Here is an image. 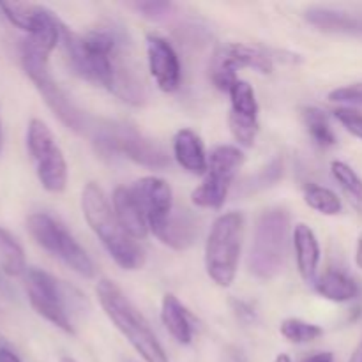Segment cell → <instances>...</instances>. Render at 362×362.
<instances>
[{"mask_svg":"<svg viewBox=\"0 0 362 362\" xmlns=\"http://www.w3.org/2000/svg\"><path fill=\"white\" fill-rule=\"evenodd\" d=\"M60 42L76 76L106 88L127 105H145L147 85L133 46L120 28L106 25L76 34L64 25Z\"/></svg>","mask_w":362,"mask_h":362,"instance_id":"cell-1","label":"cell"},{"mask_svg":"<svg viewBox=\"0 0 362 362\" xmlns=\"http://www.w3.org/2000/svg\"><path fill=\"white\" fill-rule=\"evenodd\" d=\"M81 211L92 232L99 237L105 250L119 267L138 271L145 264L140 244L122 228L105 191L95 182H88L81 191Z\"/></svg>","mask_w":362,"mask_h":362,"instance_id":"cell-2","label":"cell"},{"mask_svg":"<svg viewBox=\"0 0 362 362\" xmlns=\"http://www.w3.org/2000/svg\"><path fill=\"white\" fill-rule=\"evenodd\" d=\"M95 293L106 317L129 341V345L140 354L141 359L145 362H170L148 322L115 283L110 279H101L95 286Z\"/></svg>","mask_w":362,"mask_h":362,"instance_id":"cell-3","label":"cell"},{"mask_svg":"<svg viewBox=\"0 0 362 362\" xmlns=\"http://www.w3.org/2000/svg\"><path fill=\"white\" fill-rule=\"evenodd\" d=\"M290 246V214L286 209H267L257 219L247 267L258 279H274L285 269Z\"/></svg>","mask_w":362,"mask_h":362,"instance_id":"cell-4","label":"cell"},{"mask_svg":"<svg viewBox=\"0 0 362 362\" xmlns=\"http://www.w3.org/2000/svg\"><path fill=\"white\" fill-rule=\"evenodd\" d=\"M243 237L244 216L240 212H226L212 223L205 243V271L223 288L235 279Z\"/></svg>","mask_w":362,"mask_h":362,"instance_id":"cell-5","label":"cell"},{"mask_svg":"<svg viewBox=\"0 0 362 362\" xmlns=\"http://www.w3.org/2000/svg\"><path fill=\"white\" fill-rule=\"evenodd\" d=\"M20 55L25 74L30 78L34 87L37 88V92L42 95V99H45L46 106L55 113L57 119H59L64 126L69 127L71 131H74V133H85V131L88 129L87 115L71 101L69 95H67L66 92L62 90V87L53 80L52 73H49L48 69L49 55H46L41 49L32 46L27 39L21 42Z\"/></svg>","mask_w":362,"mask_h":362,"instance_id":"cell-6","label":"cell"},{"mask_svg":"<svg viewBox=\"0 0 362 362\" xmlns=\"http://www.w3.org/2000/svg\"><path fill=\"white\" fill-rule=\"evenodd\" d=\"M95 148L105 158L124 156L133 163L147 168H166L170 158L161 145L144 136L136 127L124 122H106L95 129Z\"/></svg>","mask_w":362,"mask_h":362,"instance_id":"cell-7","label":"cell"},{"mask_svg":"<svg viewBox=\"0 0 362 362\" xmlns=\"http://www.w3.org/2000/svg\"><path fill=\"white\" fill-rule=\"evenodd\" d=\"M27 230L42 250L59 258L71 271L81 278H95L94 262L59 219L46 212H35L27 218Z\"/></svg>","mask_w":362,"mask_h":362,"instance_id":"cell-8","label":"cell"},{"mask_svg":"<svg viewBox=\"0 0 362 362\" xmlns=\"http://www.w3.org/2000/svg\"><path fill=\"white\" fill-rule=\"evenodd\" d=\"M25 290L35 313L66 334H74L69 311L73 306L71 288L46 271L28 269L25 272Z\"/></svg>","mask_w":362,"mask_h":362,"instance_id":"cell-9","label":"cell"},{"mask_svg":"<svg viewBox=\"0 0 362 362\" xmlns=\"http://www.w3.org/2000/svg\"><path fill=\"white\" fill-rule=\"evenodd\" d=\"M27 148L41 186L48 193H62L67 186V163L52 129L42 120L28 122Z\"/></svg>","mask_w":362,"mask_h":362,"instance_id":"cell-10","label":"cell"},{"mask_svg":"<svg viewBox=\"0 0 362 362\" xmlns=\"http://www.w3.org/2000/svg\"><path fill=\"white\" fill-rule=\"evenodd\" d=\"M246 161L239 147L233 145H219L211 152L209 168L205 179L197 189L191 193V200L202 209H221L228 197L235 173Z\"/></svg>","mask_w":362,"mask_h":362,"instance_id":"cell-11","label":"cell"},{"mask_svg":"<svg viewBox=\"0 0 362 362\" xmlns=\"http://www.w3.org/2000/svg\"><path fill=\"white\" fill-rule=\"evenodd\" d=\"M0 11L14 27L27 32V41L46 55H49L60 42L64 23L46 7L35 4L0 2Z\"/></svg>","mask_w":362,"mask_h":362,"instance_id":"cell-12","label":"cell"},{"mask_svg":"<svg viewBox=\"0 0 362 362\" xmlns=\"http://www.w3.org/2000/svg\"><path fill=\"white\" fill-rule=\"evenodd\" d=\"M243 67H251L260 73H272V57L267 52L253 46L240 45V42H232L225 45L214 53V59L211 64V78L212 83L219 90L228 92L239 78H237V69Z\"/></svg>","mask_w":362,"mask_h":362,"instance_id":"cell-13","label":"cell"},{"mask_svg":"<svg viewBox=\"0 0 362 362\" xmlns=\"http://www.w3.org/2000/svg\"><path fill=\"white\" fill-rule=\"evenodd\" d=\"M131 191L147 219L148 230L158 237L173 212L172 187L159 177H144L133 184Z\"/></svg>","mask_w":362,"mask_h":362,"instance_id":"cell-14","label":"cell"},{"mask_svg":"<svg viewBox=\"0 0 362 362\" xmlns=\"http://www.w3.org/2000/svg\"><path fill=\"white\" fill-rule=\"evenodd\" d=\"M148 71L163 92H175L180 87V60L173 46L165 37L156 34L147 35Z\"/></svg>","mask_w":362,"mask_h":362,"instance_id":"cell-15","label":"cell"},{"mask_svg":"<svg viewBox=\"0 0 362 362\" xmlns=\"http://www.w3.org/2000/svg\"><path fill=\"white\" fill-rule=\"evenodd\" d=\"M306 20L318 30L362 37V16L327 6H313L306 11Z\"/></svg>","mask_w":362,"mask_h":362,"instance_id":"cell-16","label":"cell"},{"mask_svg":"<svg viewBox=\"0 0 362 362\" xmlns=\"http://www.w3.org/2000/svg\"><path fill=\"white\" fill-rule=\"evenodd\" d=\"M113 211L122 228L133 237L134 240H144L148 235V223L134 198L131 187H117L113 191Z\"/></svg>","mask_w":362,"mask_h":362,"instance_id":"cell-17","label":"cell"},{"mask_svg":"<svg viewBox=\"0 0 362 362\" xmlns=\"http://www.w3.org/2000/svg\"><path fill=\"white\" fill-rule=\"evenodd\" d=\"M173 156L186 172L193 175H205L209 168V158L205 154L204 141L194 131L180 129L173 138Z\"/></svg>","mask_w":362,"mask_h":362,"instance_id":"cell-18","label":"cell"},{"mask_svg":"<svg viewBox=\"0 0 362 362\" xmlns=\"http://www.w3.org/2000/svg\"><path fill=\"white\" fill-rule=\"evenodd\" d=\"M293 250H296V260L299 274L306 283L313 281L317 276L318 264H320V244L313 230L304 223L296 225L293 230Z\"/></svg>","mask_w":362,"mask_h":362,"instance_id":"cell-19","label":"cell"},{"mask_svg":"<svg viewBox=\"0 0 362 362\" xmlns=\"http://www.w3.org/2000/svg\"><path fill=\"white\" fill-rule=\"evenodd\" d=\"M161 322L177 343L189 345L193 341V318L186 306L173 293H166L163 297Z\"/></svg>","mask_w":362,"mask_h":362,"instance_id":"cell-20","label":"cell"},{"mask_svg":"<svg viewBox=\"0 0 362 362\" xmlns=\"http://www.w3.org/2000/svg\"><path fill=\"white\" fill-rule=\"evenodd\" d=\"M198 237V226L193 216L187 211H173L170 219L166 221L165 228L158 235L163 244L170 246L172 250L184 251L193 246Z\"/></svg>","mask_w":362,"mask_h":362,"instance_id":"cell-21","label":"cell"},{"mask_svg":"<svg viewBox=\"0 0 362 362\" xmlns=\"http://www.w3.org/2000/svg\"><path fill=\"white\" fill-rule=\"evenodd\" d=\"M315 292L332 303H349L357 297L359 286L345 272L327 271L315 281Z\"/></svg>","mask_w":362,"mask_h":362,"instance_id":"cell-22","label":"cell"},{"mask_svg":"<svg viewBox=\"0 0 362 362\" xmlns=\"http://www.w3.org/2000/svg\"><path fill=\"white\" fill-rule=\"evenodd\" d=\"M303 120L315 145H318L320 148L334 147L338 140H336V134L329 124V117L325 115V112L315 108V106H306L303 108Z\"/></svg>","mask_w":362,"mask_h":362,"instance_id":"cell-23","label":"cell"},{"mask_svg":"<svg viewBox=\"0 0 362 362\" xmlns=\"http://www.w3.org/2000/svg\"><path fill=\"white\" fill-rule=\"evenodd\" d=\"M0 265L2 271L9 276H21L27 272L23 247L2 226H0Z\"/></svg>","mask_w":362,"mask_h":362,"instance_id":"cell-24","label":"cell"},{"mask_svg":"<svg viewBox=\"0 0 362 362\" xmlns=\"http://www.w3.org/2000/svg\"><path fill=\"white\" fill-rule=\"evenodd\" d=\"M304 202L310 205L313 211L320 212L324 216H336L341 212V200L334 191L329 187L317 186V184H310L304 187Z\"/></svg>","mask_w":362,"mask_h":362,"instance_id":"cell-25","label":"cell"},{"mask_svg":"<svg viewBox=\"0 0 362 362\" xmlns=\"http://www.w3.org/2000/svg\"><path fill=\"white\" fill-rule=\"evenodd\" d=\"M230 101H232V112L237 115L258 119V101L255 95L253 87L247 81L237 80L233 87L228 90Z\"/></svg>","mask_w":362,"mask_h":362,"instance_id":"cell-26","label":"cell"},{"mask_svg":"<svg viewBox=\"0 0 362 362\" xmlns=\"http://www.w3.org/2000/svg\"><path fill=\"white\" fill-rule=\"evenodd\" d=\"M279 332H281V336L286 341L296 343V345H304V343H311L320 338L324 334V329L315 324H310V322L300 320V318H286L279 325Z\"/></svg>","mask_w":362,"mask_h":362,"instance_id":"cell-27","label":"cell"},{"mask_svg":"<svg viewBox=\"0 0 362 362\" xmlns=\"http://www.w3.org/2000/svg\"><path fill=\"white\" fill-rule=\"evenodd\" d=\"M332 177L341 186V189L357 204H362V179L357 175L356 170L343 161H332L331 165Z\"/></svg>","mask_w":362,"mask_h":362,"instance_id":"cell-28","label":"cell"},{"mask_svg":"<svg viewBox=\"0 0 362 362\" xmlns=\"http://www.w3.org/2000/svg\"><path fill=\"white\" fill-rule=\"evenodd\" d=\"M228 126H230V133H232V136L235 138L237 144L243 145V147H253L258 131H260L258 119H250V117H243L230 112Z\"/></svg>","mask_w":362,"mask_h":362,"instance_id":"cell-29","label":"cell"},{"mask_svg":"<svg viewBox=\"0 0 362 362\" xmlns=\"http://www.w3.org/2000/svg\"><path fill=\"white\" fill-rule=\"evenodd\" d=\"M334 117L338 119V122L349 131L350 134H354L356 138L362 140V113L357 110L349 108V106H341V108H336Z\"/></svg>","mask_w":362,"mask_h":362,"instance_id":"cell-30","label":"cell"},{"mask_svg":"<svg viewBox=\"0 0 362 362\" xmlns=\"http://www.w3.org/2000/svg\"><path fill=\"white\" fill-rule=\"evenodd\" d=\"M329 99L334 103H341V105H352L362 106V83L346 85V87L334 88L329 94Z\"/></svg>","mask_w":362,"mask_h":362,"instance_id":"cell-31","label":"cell"},{"mask_svg":"<svg viewBox=\"0 0 362 362\" xmlns=\"http://www.w3.org/2000/svg\"><path fill=\"white\" fill-rule=\"evenodd\" d=\"M134 9L147 18H161L172 11V4L168 2H136L133 4Z\"/></svg>","mask_w":362,"mask_h":362,"instance_id":"cell-32","label":"cell"},{"mask_svg":"<svg viewBox=\"0 0 362 362\" xmlns=\"http://www.w3.org/2000/svg\"><path fill=\"white\" fill-rule=\"evenodd\" d=\"M0 362H21L18 354L7 345H0Z\"/></svg>","mask_w":362,"mask_h":362,"instance_id":"cell-33","label":"cell"},{"mask_svg":"<svg viewBox=\"0 0 362 362\" xmlns=\"http://www.w3.org/2000/svg\"><path fill=\"white\" fill-rule=\"evenodd\" d=\"M233 306H235L237 315H240V317H246L247 315V318H250V320H253L255 318L253 308H250L246 303H243V300H235V303H233Z\"/></svg>","mask_w":362,"mask_h":362,"instance_id":"cell-34","label":"cell"},{"mask_svg":"<svg viewBox=\"0 0 362 362\" xmlns=\"http://www.w3.org/2000/svg\"><path fill=\"white\" fill-rule=\"evenodd\" d=\"M303 362H334V356L331 352H318L306 357Z\"/></svg>","mask_w":362,"mask_h":362,"instance_id":"cell-35","label":"cell"},{"mask_svg":"<svg viewBox=\"0 0 362 362\" xmlns=\"http://www.w3.org/2000/svg\"><path fill=\"white\" fill-rule=\"evenodd\" d=\"M0 293H2L4 297H7V299H14V290L11 288L9 283L2 278V274H0Z\"/></svg>","mask_w":362,"mask_h":362,"instance_id":"cell-36","label":"cell"},{"mask_svg":"<svg viewBox=\"0 0 362 362\" xmlns=\"http://www.w3.org/2000/svg\"><path fill=\"white\" fill-rule=\"evenodd\" d=\"M356 264L357 267L362 271V233L359 235V240H357V250H356Z\"/></svg>","mask_w":362,"mask_h":362,"instance_id":"cell-37","label":"cell"},{"mask_svg":"<svg viewBox=\"0 0 362 362\" xmlns=\"http://www.w3.org/2000/svg\"><path fill=\"white\" fill-rule=\"evenodd\" d=\"M350 362H362V343L359 349L356 350V354L352 356V359H350Z\"/></svg>","mask_w":362,"mask_h":362,"instance_id":"cell-38","label":"cell"},{"mask_svg":"<svg viewBox=\"0 0 362 362\" xmlns=\"http://www.w3.org/2000/svg\"><path fill=\"white\" fill-rule=\"evenodd\" d=\"M274 362H292V359H290L288 356H285V354H281V356L276 357Z\"/></svg>","mask_w":362,"mask_h":362,"instance_id":"cell-39","label":"cell"},{"mask_svg":"<svg viewBox=\"0 0 362 362\" xmlns=\"http://www.w3.org/2000/svg\"><path fill=\"white\" fill-rule=\"evenodd\" d=\"M60 362H76L73 359V357H62V359H60Z\"/></svg>","mask_w":362,"mask_h":362,"instance_id":"cell-40","label":"cell"},{"mask_svg":"<svg viewBox=\"0 0 362 362\" xmlns=\"http://www.w3.org/2000/svg\"><path fill=\"white\" fill-rule=\"evenodd\" d=\"M0 144H2V124H0Z\"/></svg>","mask_w":362,"mask_h":362,"instance_id":"cell-41","label":"cell"},{"mask_svg":"<svg viewBox=\"0 0 362 362\" xmlns=\"http://www.w3.org/2000/svg\"><path fill=\"white\" fill-rule=\"evenodd\" d=\"M127 362H131V361H127Z\"/></svg>","mask_w":362,"mask_h":362,"instance_id":"cell-42","label":"cell"}]
</instances>
